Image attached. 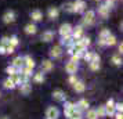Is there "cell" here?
<instances>
[{"mask_svg": "<svg viewBox=\"0 0 123 119\" xmlns=\"http://www.w3.org/2000/svg\"><path fill=\"white\" fill-rule=\"evenodd\" d=\"M94 19H95V11H93V10L86 11L83 15V26H91L94 24Z\"/></svg>", "mask_w": 123, "mask_h": 119, "instance_id": "obj_1", "label": "cell"}, {"mask_svg": "<svg viewBox=\"0 0 123 119\" xmlns=\"http://www.w3.org/2000/svg\"><path fill=\"white\" fill-rule=\"evenodd\" d=\"M72 6H73V13H84V10H86V3H84L83 0L73 1Z\"/></svg>", "mask_w": 123, "mask_h": 119, "instance_id": "obj_2", "label": "cell"}, {"mask_svg": "<svg viewBox=\"0 0 123 119\" xmlns=\"http://www.w3.org/2000/svg\"><path fill=\"white\" fill-rule=\"evenodd\" d=\"M60 116V111L55 107H49L46 111V118L47 119H57Z\"/></svg>", "mask_w": 123, "mask_h": 119, "instance_id": "obj_3", "label": "cell"}, {"mask_svg": "<svg viewBox=\"0 0 123 119\" xmlns=\"http://www.w3.org/2000/svg\"><path fill=\"white\" fill-rule=\"evenodd\" d=\"M15 21V13L12 11V10H8V11L4 13V15H3V22L4 24H12Z\"/></svg>", "mask_w": 123, "mask_h": 119, "instance_id": "obj_4", "label": "cell"}, {"mask_svg": "<svg viewBox=\"0 0 123 119\" xmlns=\"http://www.w3.org/2000/svg\"><path fill=\"white\" fill-rule=\"evenodd\" d=\"M65 71H67L69 75H75L76 74V71H78V63L69 61V63L65 65Z\"/></svg>", "mask_w": 123, "mask_h": 119, "instance_id": "obj_5", "label": "cell"}, {"mask_svg": "<svg viewBox=\"0 0 123 119\" xmlns=\"http://www.w3.org/2000/svg\"><path fill=\"white\" fill-rule=\"evenodd\" d=\"M72 33V26L69 24H62L60 26V35L61 36H67V35H71Z\"/></svg>", "mask_w": 123, "mask_h": 119, "instance_id": "obj_6", "label": "cell"}, {"mask_svg": "<svg viewBox=\"0 0 123 119\" xmlns=\"http://www.w3.org/2000/svg\"><path fill=\"white\" fill-rule=\"evenodd\" d=\"M62 54V49H61V46H54L53 49H51L50 51V57L51 58H54V60H57V58H60Z\"/></svg>", "mask_w": 123, "mask_h": 119, "instance_id": "obj_7", "label": "cell"}, {"mask_svg": "<svg viewBox=\"0 0 123 119\" xmlns=\"http://www.w3.org/2000/svg\"><path fill=\"white\" fill-rule=\"evenodd\" d=\"M73 40H78L83 36V26H76L75 29H72V33H71Z\"/></svg>", "mask_w": 123, "mask_h": 119, "instance_id": "obj_8", "label": "cell"}, {"mask_svg": "<svg viewBox=\"0 0 123 119\" xmlns=\"http://www.w3.org/2000/svg\"><path fill=\"white\" fill-rule=\"evenodd\" d=\"M53 68H54V63L50 60H46L42 63V71L43 72H50V71H53Z\"/></svg>", "mask_w": 123, "mask_h": 119, "instance_id": "obj_9", "label": "cell"}, {"mask_svg": "<svg viewBox=\"0 0 123 119\" xmlns=\"http://www.w3.org/2000/svg\"><path fill=\"white\" fill-rule=\"evenodd\" d=\"M47 15H49L50 19H57L58 15H60V10H58L57 7H50L49 11H47Z\"/></svg>", "mask_w": 123, "mask_h": 119, "instance_id": "obj_10", "label": "cell"}, {"mask_svg": "<svg viewBox=\"0 0 123 119\" xmlns=\"http://www.w3.org/2000/svg\"><path fill=\"white\" fill-rule=\"evenodd\" d=\"M31 18H32V21H35V22H39V21L43 19V14H42L40 10H33V11L31 13Z\"/></svg>", "mask_w": 123, "mask_h": 119, "instance_id": "obj_11", "label": "cell"}, {"mask_svg": "<svg viewBox=\"0 0 123 119\" xmlns=\"http://www.w3.org/2000/svg\"><path fill=\"white\" fill-rule=\"evenodd\" d=\"M98 15L100 17H102V18H106L108 15H109V7H106L105 4H102V6H100L98 7Z\"/></svg>", "mask_w": 123, "mask_h": 119, "instance_id": "obj_12", "label": "cell"}, {"mask_svg": "<svg viewBox=\"0 0 123 119\" xmlns=\"http://www.w3.org/2000/svg\"><path fill=\"white\" fill-rule=\"evenodd\" d=\"M31 90H32V87H31V85H29L28 82H25V83H21V87H19V91H21V94H24V96H28L29 93H31Z\"/></svg>", "mask_w": 123, "mask_h": 119, "instance_id": "obj_13", "label": "cell"}, {"mask_svg": "<svg viewBox=\"0 0 123 119\" xmlns=\"http://www.w3.org/2000/svg\"><path fill=\"white\" fill-rule=\"evenodd\" d=\"M53 98H54L55 101H64V100H65V93L62 90L53 91Z\"/></svg>", "mask_w": 123, "mask_h": 119, "instance_id": "obj_14", "label": "cell"}, {"mask_svg": "<svg viewBox=\"0 0 123 119\" xmlns=\"http://www.w3.org/2000/svg\"><path fill=\"white\" fill-rule=\"evenodd\" d=\"M73 89L76 93H83L84 89H86V86H84L83 82H80V80H76L75 83H73Z\"/></svg>", "mask_w": 123, "mask_h": 119, "instance_id": "obj_15", "label": "cell"}, {"mask_svg": "<svg viewBox=\"0 0 123 119\" xmlns=\"http://www.w3.org/2000/svg\"><path fill=\"white\" fill-rule=\"evenodd\" d=\"M53 39H54V32L53 31H46V32H43V35H42V40L43 42H51Z\"/></svg>", "mask_w": 123, "mask_h": 119, "instance_id": "obj_16", "label": "cell"}, {"mask_svg": "<svg viewBox=\"0 0 123 119\" xmlns=\"http://www.w3.org/2000/svg\"><path fill=\"white\" fill-rule=\"evenodd\" d=\"M36 31H37V26H36L35 24H28V25L25 26V33L26 35H35Z\"/></svg>", "mask_w": 123, "mask_h": 119, "instance_id": "obj_17", "label": "cell"}, {"mask_svg": "<svg viewBox=\"0 0 123 119\" xmlns=\"http://www.w3.org/2000/svg\"><path fill=\"white\" fill-rule=\"evenodd\" d=\"M24 65H25V67H28V68H32V69H33L36 64H35V61H33V58H32V57H31V56H26L25 58H24Z\"/></svg>", "mask_w": 123, "mask_h": 119, "instance_id": "obj_18", "label": "cell"}, {"mask_svg": "<svg viewBox=\"0 0 123 119\" xmlns=\"http://www.w3.org/2000/svg\"><path fill=\"white\" fill-rule=\"evenodd\" d=\"M12 67H15L17 69H21L24 67V58L22 57H17V58H14V61H12Z\"/></svg>", "mask_w": 123, "mask_h": 119, "instance_id": "obj_19", "label": "cell"}, {"mask_svg": "<svg viewBox=\"0 0 123 119\" xmlns=\"http://www.w3.org/2000/svg\"><path fill=\"white\" fill-rule=\"evenodd\" d=\"M73 43V39L71 35H67V36H62V40H61V44H65V46H71Z\"/></svg>", "mask_w": 123, "mask_h": 119, "instance_id": "obj_20", "label": "cell"}, {"mask_svg": "<svg viewBox=\"0 0 123 119\" xmlns=\"http://www.w3.org/2000/svg\"><path fill=\"white\" fill-rule=\"evenodd\" d=\"M33 80L36 82V83H43V82H44V75H43V72H37V74H35Z\"/></svg>", "mask_w": 123, "mask_h": 119, "instance_id": "obj_21", "label": "cell"}, {"mask_svg": "<svg viewBox=\"0 0 123 119\" xmlns=\"http://www.w3.org/2000/svg\"><path fill=\"white\" fill-rule=\"evenodd\" d=\"M3 87H4V89H14L15 85H14V82L11 80V78H8V79H6L3 82Z\"/></svg>", "mask_w": 123, "mask_h": 119, "instance_id": "obj_22", "label": "cell"}, {"mask_svg": "<svg viewBox=\"0 0 123 119\" xmlns=\"http://www.w3.org/2000/svg\"><path fill=\"white\" fill-rule=\"evenodd\" d=\"M90 69H91V71H98V69H100V61L91 60V61H90Z\"/></svg>", "mask_w": 123, "mask_h": 119, "instance_id": "obj_23", "label": "cell"}, {"mask_svg": "<svg viewBox=\"0 0 123 119\" xmlns=\"http://www.w3.org/2000/svg\"><path fill=\"white\" fill-rule=\"evenodd\" d=\"M105 43H106V46H113L115 43H116V38H115L113 35H109V36L105 39Z\"/></svg>", "mask_w": 123, "mask_h": 119, "instance_id": "obj_24", "label": "cell"}, {"mask_svg": "<svg viewBox=\"0 0 123 119\" xmlns=\"http://www.w3.org/2000/svg\"><path fill=\"white\" fill-rule=\"evenodd\" d=\"M95 112H97V116H98V118H104V116H106L105 115V107H104V105L98 107V109H95Z\"/></svg>", "mask_w": 123, "mask_h": 119, "instance_id": "obj_25", "label": "cell"}, {"mask_svg": "<svg viewBox=\"0 0 123 119\" xmlns=\"http://www.w3.org/2000/svg\"><path fill=\"white\" fill-rule=\"evenodd\" d=\"M109 35H111L109 29H102V31L100 32V35H98V39H104V40H105L106 38L109 36Z\"/></svg>", "mask_w": 123, "mask_h": 119, "instance_id": "obj_26", "label": "cell"}, {"mask_svg": "<svg viewBox=\"0 0 123 119\" xmlns=\"http://www.w3.org/2000/svg\"><path fill=\"white\" fill-rule=\"evenodd\" d=\"M105 115H108V116H113V115H115V107L105 105Z\"/></svg>", "mask_w": 123, "mask_h": 119, "instance_id": "obj_27", "label": "cell"}, {"mask_svg": "<svg viewBox=\"0 0 123 119\" xmlns=\"http://www.w3.org/2000/svg\"><path fill=\"white\" fill-rule=\"evenodd\" d=\"M76 107H78L79 109H87L89 102H87V100H80V101L78 102V105H76Z\"/></svg>", "mask_w": 123, "mask_h": 119, "instance_id": "obj_28", "label": "cell"}, {"mask_svg": "<svg viewBox=\"0 0 123 119\" xmlns=\"http://www.w3.org/2000/svg\"><path fill=\"white\" fill-rule=\"evenodd\" d=\"M11 78V80L14 82V85L17 86V85H21V78H19V74H14L10 76Z\"/></svg>", "mask_w": 123, "mask_h": 119, "instance_id": "obj_29", "label": "cell"}, {"mask_svg": "<svg viewBox=\"0 0 123 119\" xmlns=\"http://www.w3.org/2000/svg\"><path fill=\"white\" fill-rule=\"evenodd\" d=\"M97 112H95V109H89L87 111V119H97Z\"/></svg>", "mask_w": 123, "mask_h": 119, "instance_id": "obj_30", "label": "cell"}, {"mask_svg": "<svg viewBox=\"0 0 123 119\" xmlns=\"http://www.w3.org/2000/svg\"><path fill=\"white\" fill-rule=\"evenodd\" d=\"M6 72H7L8 75H10V76H11V75H14V74H18V69L15 68V67H12V65H10V67H7Z\"/></svg>", "mask_w": 123, "mask_h": 119, "instance_id": "obj_31", "label": "cell"}, {"mask_svg": "<svg viewBox=\"0 0 123 119\" xmlns=\"http://www.w3.org/2000/svg\"><path fill=\"white\" fill-rule=\"evenodd\" d=\"M62 8H64V11H67V13H73L72 3H65V4L62 6Z\"/></svg>", "mask_w": 123, "mask_h": 119, "instance_id": "obj_32", "label": "cell"}, {"mask_svg": "<svg viewBox=\"0 0 123 119\" xmlns=\"http://www.w3.org/2000/svg\"><path fill=\"white\" fill-rule=\"evenodd\" d=\"M18 43H19V40H18L17 36H11V38H10V44H11L12 47H17Z\"/></svg>", "mask_w": 123, "mask_h": 119, "instance_id": "obj_33", "label": "cell"}, {"mask_svg": "<svg viewBox=\"0 0 123 119\" xmlns=\"http://www.w3.org/2000/svg\"><path fill=\"white\" fill-rule=\"evenodd\" d=\"M112 63L115 64V65H122V58L119 56H113L112 57Z\"/></svg>", "mask_w": 123, "mask_h": 119, "instance_id": "obj_34", "label": "cell"}, {"mask_svg": "<svg viewBox=\"0 0 123 119\" xmlns=\"http://www.w3.org/2000/svg\"><path fill=\"white\" fill-rule=\"evenodd\" d=\"M91 57H93V53H91V51H84L83 58L87 61V63H90V61H91Z\"/></svg>", "mask_w": 123, "mask_h": 119, "instance_id": "obj_35", "label": "cell"}, {"mask_svg": "<svg viewBox=\"0 0 123 119\" xmlns=\"http://www.w3.org/2000/svg\"><path fill=\"white\" fill-rule=\"evenodd\" d=\"M0 44H1V46H8V44H10V38H7V36L1 38V42H0Z\"/></svg>", "mask_w": 123, "mask_h": 119, "instance_id": "obj_36", "label": "cell"}, {"mask_svg": "<svg viewBox=\"0 0 123 119\" xmlns=\"http://www.w3.org/2000/svg\"><path fill=\"white\" fill-rule=\"evenodd\" d=\"M14 49H15V47H12L11 44L6 46V54H12V53H14Z\"/></svg>", "mask_w": 123, "mask_h": 119, "instance_id": "obj_37", "label": "cell"}, {"mask_svg": "<svg viewBox=\"0 0 123 119\" xmlns=\"http://www.w3.org/2000/svg\"><path fill=\"white\" fill-rule=\"evenodd\" d=\"M105 6H106V7H109V8H112V7H115V0H106Z\"/></svg>", "mask_w": 123, "mask_h": 119, "instance_id": "obj_38", "label": "cell"}, {"mask_svg": "<svg viewBox=\"0 0 123 119\" xmlns=\"http://www.w3.org/2000/svg\"><path fill=\"white\" fill-rule=\"evenodd\" d=\"M113 107H115V111H119V112H122V109H123V105H122V104H115Z\"/></svg>", "mask_w": 123, "mask_h": 119, "instance_id": "obj_39", "label": "cell"}, {"mask_svg": "<svg viewBox=\"0 0 123 119\" xmlns=\"http://www.w3.org/2000/svg\"><path fill=\"white\" fill-rule=\"evenodd\" d=\"M76 80H78V79H76V76H75V75H71V76H69V83H71V85H73Z\"/></svg>", "mask_w": 123, "mask_h": 119, "instance_id": "obj_40", "label": "cell"}, {"mask_svg": "<svg viewBox=\"0 0 123 119\" xmlns=\"http://www.w3.org/2000/svg\"><path fill=\"white\" fill-rule=\"evenodd\" d=\"M98 46H101V47H104V46H106L105 40H104V39H98Z\"/></svg>", "mask_w": 123, "mask_h": 119, "instance_id": "obj_41", "label": "cell"}, {"mask_svg": "<svg viewBox=\"0 0 123 119\" xmlns=\"http://www.w3.org/2000/svg\"><path fill=\"white\" fill-rule=\"evenodd\" d=\"M0 54H6V46L0 44Z\"/></svg>", "mask_w": 123, "mask_h": 119, "instance_id": "obj_42", "label": "cell"}, {"mask_svg": "<svg viewBox=\"0 0 123 119\" xmlns=\"http://www.w3.org/2000/svg\"><path fill=\"white\" fill-rule=\"evenodd\" d=\"M106 105H111V107H113V105H115V101H113V100H108Z\"/></svg>", "mask_w": 123, "mask_h": 119, "instance_id": "obj_43", "label": "cell"}, {"mask_svg": "<svg viewBox=\"0 0 123 119\" xmlns=\"http://www.w3.org/2000/svg\"><path fill=\"white\" fill-rule=\"evenodd\" d=\"M116 119H123V118H122V112H119V113L116 115Z\"/></svg>", "mask_w": 123, "mask_h": 119, "instance_id": "obj_44", "label": "cell"}, {"mask_svg": "<svg viewBox=\"0 0 123 119\" xmlns=\"http://www.w3.org/2000/svg\"><path fill=\"white\" fill-rule=\"evenodd\" d=\"M122 50H123V46H122V43H120V44H119V53H120V54H122Z\"/></svg>", "mask_w": 123, "mask_h": 119, "instance_id": "obj_45", "label": "cell"}, {"mask_svg": "<svg viewBox=\"0 0 123 119\" xmlns=\"http://www.w3.org/2000/svg\"><path fill=\"white\" fill-rule=\"evenodd\" d=\"M69 119H82V116H79V118H69Z\"/></svg>", "mask_w": 123, "mask_h": 119, "instance_id": "obj_46", "label": "cell"}, {"mask_svg": "<svg viewBox=\"0 0 123 119\" xmlns=\"http://www.w3.org/2000/svg\"><path fill=\"white\" fill-rule=\"evenodd\" d=\"M1 119H8V118H6V116H4V118H1Z\"/></svg>", "mask_w": 123, "mask_h": 119, "instance_id": "obj_47", "label": "cell"}, {"mask_svg": "<svg viewBox=\"0 0 123 119\" xmlns=\"http://www.w3.org/2000/svg\"><path fill=\"white\" fill-rule=\"evenodd\" d=\"M95 1H98V0H95Z\"/></svg>", "mask_w": 123, "mask_h": 119, "instance_id": "obj_48", "label": "cell"}]
</instances>
